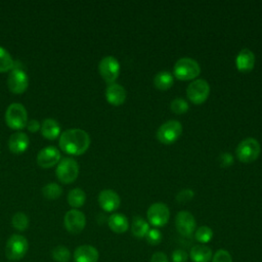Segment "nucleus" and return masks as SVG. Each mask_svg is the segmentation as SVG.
I'll return each instance as SVG.
<instances>
[{
  "mask_svg": "<svg viewBox=\"0 0 262 262\" xmlns=\"http://www.w3.org/2000/svg\"><path fill=\"white\" fill-rule=\"evenodd\" d=\"M58 144L61 150L69 155L84 154L90 145V136L83 129L71 128L59 135Z\"/></svg>",
  "mask_w": 262,
  "mask_h": 262,
  "instance_id": "nucleus-1",
  "label": "nucleus"
},
{
  "mask_svg": "<svg viewBox=\"0 0 262 262\" xmlns=\"http://www.w3.org/2000/svg\"><path fill=\"white\" fill-rule=\"evenodd\" d=\"M6 125L13 130H20L28 123V113L26 107L19 102H13L8 105L5 112Z\"/></svg>",
  "mask_w": 262,
  "mask_h": 262,
  "instance_id": "nucleus-2",
  "label": "nucleus"
},
{
  "mask_svg": "<svg viewBox=\"0 0 262 262\" xmlns=\"http://www.w3.org/2000/svg\"><path fill=\"white\" fill-rule=\"evenodd\" d=\"M201 72V67L199 62L190 57L179 58L173 69L174 76L179 80H191L199 76Z\"/></svg>",
  "mask_w": 262,
  "mask_h": 262,
  "instance_id": "nucleus-3",
  "label": "nucleus"
},
{
  "mask_svg": "<svg viewBox=\"0 0 262 262\" xmlns=\"http://www.w3.org/2000/svg\"><path fill=\"white\" fill-rule=\"evenodd\" d=\"M28 249V241L24 235L12 234L6 242L5 255L9 260H20L26 256Z\"/></svg>",
  "mask_w": 262,
  "mask_h": 262,
  "instance_id": "nucleus-4",
  "label": "nucleus"
},
{
  "mask_svg": "<svg viewBox=\"0 0 262 262\" xmlns=\"http://www.w3.org/2000/svg\"><path fill=\"white\" fill-rule=\"evenodd\" d=\"M260 143L253 137L243 139L236 146V157L243 163H251L260 155Z\"/></svg>",
  "mask_w": 262,
  "mask_h": 262,
  "instance_id": "nucleus-5",
  "label": "nucleus"
},
{
  "mask_svg": "<svg viewBox=\"0 0 262 262\" xmlns=\"http://www.w3.org/2000/svg\"><path fill=\"white\" fill-rule=\"evenodd\" d=\"M79 174V165L76 160L72 158H64L60 160L55 169L57 179L66 184L74 182Z\"/></svg>",
  "mask_w": 262,
  "mask_h": 262,
  "instance_id": "nucleus-6",
  "label": "nucleus"
},
{
  "mask_svg": "<svg viewBox=\"0 0 262 262\" xmlns=\"http://www.w3.org/2000/svg\"><path fill=\"white\" fill-rule=\"evenodd\" d=\"M182 133V125L177 120H169L163 123L158 131L157 137L163 143H172L178 139Z\"/></svg>",
  "mask_w": 262,
  "mask_h": 262,
  "instance_id": "nucleus-7",
  "label": "nucleus"
},
{
  "mask_svg": "<svg viewBox=\"0 0 262 262\" xmlns=\"http://www.w3.org/2000/svg\"><path fill=\"white\" fill-rule=\"evenodd\" d=\"M98 71L102 79L108 83H115L120 73V63L113 55L102 57L98 63Z\"/></svg>",
  "mask_w": 262,
  "mask_h": 262,
  "instance_id": "nucleus-8",
  "label": "nucleus"
},
{
  "mask_svg": "<svg viewBox=\"0 0 262 262\" xmlns=\"http://www.w3.org/2000/svg\"><path fill=\"white\" fill-rule=\"evenodd\" d=\"M210 93V85L205 79H195L186 88V94L193 103L204 102Z\"/></svg>",
  "mask_w": 262,
  "mask_h": 262,
  "instance_id": "nucleus-9",
  "label": "nucleus"
},
{
  "mask_svg": "<svg viewBox=\"0 0 262 262\" xmlns=\"http://www.w3.org/2000/svg\"><path fill=\"white\" fill-rule=\"evenodd\" d=\"M149 223L156 227L164 226L170 217V211L166 204L158 202L149 206L146 212Z\"/></svg>",
  "mask_w": 262,
  "mask_h": 262,
  "instance_id": "nucleus-10",
  "label": "nucleus"
},
{
  "mask_svg": "<svg viewBox=\"0 0 262 262\" xmlns=\"http://www.w3.org/2000/svg\"><path fill=\"white\" fill-rule=\"evenodd\" d=\"M29 86V78L26 72L19 68H13L7 77V87L15 94L24 93Z\"/></svg>",
  "mask_w": 262,
  "mask_h": 262,
  "instance_id": "nucleus-11",
  "label": "nucleus"
},
{
  "mask_svg": "<svg viewBox=\"0 0 262 262\" xmlns=\"http://www.w3.org/2000/svg\"><path fill=\"white\" fill-rule=\"evenodd\" d=\"M63 225L70 233L78 234L85 228L86 217L81 211L72 209L66 213L63 217Z\"/></svg>",
  "mask_w": 262,
  "mask_h": 262,
  "instance_id": "nucleus-12",
  "label": "nucleus"
},
{
  "mask_svg": "<svg viewBox=\"0 0 262 262\" xmlns=\"http://www.w3.org/2000/svg\"><path fill=\"white\" fill-rule=\"evenodd\" d=\"M175 226L177 231L184 236H190L196 227V222L193 215L188 211H180L175 218Z\"/></svg>",
  "mask_w": 262,
  "mask_h": 262,
  "instance_id": "nucleus-13",
  "label": "nucleus"
},
{
  "mask_svg": "<svg viewBox=\"0 0 262 262\" xmlns=\"http://www.w3.org/2000/svg\"><path fill=\"white\" fill-rule=\"evenodd\" d=\"M60 160V152L59 150L53 146H45L39 150L37 155V163L42 168H50L54 165L58 164Z\"/></svg>",
  "mask_w": 262,
  "mask_h": 262,
  "instance_id": "nucleus-14",
  "label": "nucleus"
},
{
  "mask_svg": "<svg viewBox=\"0 0 262 262\" xmlns=\"http://www.w3.org/2000/svg\"><path fill=\"white\" fill-rule=\"evenodd\" d=\"M98 204L105 212L117 210L121 204L119 194L112 189H103L98 194Z\"/></svg>",
  "mask_w": 262,
  "mask_h": 262,
  "instance_id": "nucleus-15",
  "label": "nucleus"
},
{
  "mask_svg": "<svg viewBox=\"0 0 262 262\" xmlns=\"http://www.w3.org/2000/svg\"><path fill=\"white\" fill-rule=\"evenodd\" d=\"M30 145L29 136L21 131L12 133L8 139V147L13 154H21L28 149Z\"/></svg>",
  "mask_w": 262,
  "mask_h": 262,
  "instance_id": "nucleus-16",
  "label": "nucleus"
},
{
  "mask_svg": "<svg viewBox=\"0 0 262 262\" xmlns=\"http://www.w3.org/2000/svg\"><path fill=\"white\" fill-rule=\"evenodd\" d=\"M99 253L93 246L83 245L78 247L74 252L75 262H97Z\"/></svg>",
  "mask_w": 262,
  "mask_h": 262,
  "instance_id": "nucleus-17",
  "label": "nucleus"
},
{
  "mask_svg": "<svg viewBox=\"0 0 262 262\" xmlns=\"http://www.w3.org/2000/svg\"><path fill=\"white\" fill-rule=\"evenodd\" d=\"M105 97L111 104L120 105L126 99V90L122 85L118 83L108 84L105 89Z\"/></svg>",
  "mask_w": 262,
  "mask_h": 262,
  "instance_id": "nucleus-18",
  "label": "nucleus"
},
{
  "mask_svg": "<svg viewBox=\"0 0 262 262\" xmlns=\"http://www.w3.org/2000/svg\"><path fill=\"white\" fill-rule=\"evenodd\" d=\"M235 64L238 71L249 72L254 68L255 64V54L249 48H243L236 55Z\"/></svg>",
  "mask_w": 262,
  "mask_h": 262,
  "instance_id": "nucleus-19",
  "label": "nucleus"
},
{
  "mask_svg": "<svg viewBox=\"0 0 262 262\" xmlns=\"http://www.w3.org/2000/svg\"><path fill=\"white\" fill-rule=\"evenodd\" d=\"M41 134L49 140H54L60 135V126L54 119L47 118L41 124Z\"/></svg>",
  "mask_w": 262,
  "mask_h": 262,
  "instance_id": "nucleus-20",
  "label": "nucleus"
},
{
  "mask_svg": "<svg viewBox=\"0 0 262 262\" xmlns=\"http://www.w3.org/2000/svg\"><path fill=\"white\" fill-rule=\"evenodd\" d=\"M107 224L110 228L116 233H123L129 227V222L127 217L121 213H114L107 219Z\"/></svg>",
  "mask_w": 262,
  "mask_h": 262,
  "instance_id": "nucleus-21",
  "label": "nucleus"
},
{
  "mask_svg": "<svg viewBox=\"0 0 262 262\" xmlns=\"http://www.w3.org/2000/svg\"><path fill=\"white\" fill-rule=\"evenodd\" d=\"M212 257V250L202 244L193 246L189 252V258L193 262H209Z\"/></svg>",
  "mask_w": 262,
  "mask_h": 262,
  "instance_id": "nucleus-22",
  "label": "nucleus"
},
{
  "mask_svg": "<svg viewBox=\"0 0 262 262\" xmlns=\"http://www.w3.org/2000/svg\"><path fill=\"white\" fill-rule=\"evenodd\" d=\"M174 82V76L169 71H161L154 78L155 86L160 90L169 89Z\"/></svg>",
  "mask_w": 262,
  "mask_h": 262,
  "instance_id": "nucleus-23",
  "label": "nucleus"
},
{
  "mask_svg": "<svg viewBox=\"0 0 262 262\" xmlns=\"http://www.w3.org/2000/svg\"><path fill=\"white\" fill-rule=\"evenodd\" d=\"M148 230H149V225L142 217L135 216L133 218L132 224H131V231L134 236L138 238L143 237L146 235Z\"/></svg>",
  "mask_w": 262,
  "mask_h": 262,
  "instance_id": "nucleus-24",
  "label": "nucleus"
},
{
  "mask_svg": "<svg viewBox=\"0 0 262 262\" xmlns=\"http://www.w3.org/2000/svg\"><path fill=\"white\" fill-rule=\"evenodd\" d=\"M85 201H86V194L84 190L79 187L71 189L68 193V203L74 209L82 207Z\"/></svg>",
  "mask_w": 262,
  "mask_h": 262,
  "instance_id": "nucleus-25",
  "label": "nucleus"
},
{
  "mask_svg": "<svg viewBox=\"0 0 262 262\" xmlns=\"http://www.w3.org/2000/svg\"><path fill=\"white\" fill-rule=\"evenodd\" d=\"M61 193H62L61 186L54 182L47 183L42 188V194L47 200H56L61 195Z\"/></svg>",
  "mask_w": 262,
  "mask_h": 262,
  "instance_id": "nucleus-26",
  "label": "nucleus"
},
{
  "mask_svg": "<svg viewBox=\"0 0 262 262\" xmlns=\"http://www.w3.org/2000/svg\"><path fill=\"white\" fill-rule=\"evenodd\" d=\"M14 60L12 59L10 53L2 46H0V72H8L13 69Z\"/></svg>",
  "mask_w": 262,
  "mask_h": 262,
  "instance_id": "nucleus-27",
  "label": "nucleus"
},
{
  "mask_svg": "<svg viewBox=\"0 0 262 262\" xmlns=\"http://www.w3.org/2000/svg\"><path fill=\"white\" fill-rule=\"evenodd\" d=\"M11 223L15 229H17L19 231H24L29 226V218L25 213L17 212L12 216Z\"/></svg>",
  "mask_w": 262,
  "mask_h": 262,
  "instance_id": "nucleus-28",
  "label": "nucleus"
},
{
  "mask_svg": "<svg viewBox=\"0 0 262 262\" xmlns=\"http://www.w3.org/2000/svg\"><path fill=\"white\" fill-rule=\"evenodd\" d=\"M51 256L56 262H69L71 259V252L63 246H57L52 250Z\"/></svg>",
  "mask_w": 262,
  "mask_h": 262,
  "instance_id": "nucleus-29",
  "label": "nucleus"
},
{
  "mask_svg": "<svg viewBox=\"0 0 262 262\" xmlns=\"http://www.w3.org/2000/svg\"><path fill=\"white\" fill-rule=\"evenodd\" d=\"M194 237L198 242H200L202 245L209 243L212 237H213V231L209 226L202 225L200 226L195 232H194Z\"/></svg>",
  "mask_w": 262,
  "mask_h": 262,
  "instance_id": "nucleus-30",
  "label": "nucleus"
},
{
  "mask_svg": "<svg viewBox=\"0 0 262 262\" xmlns=\"http://www.w3.org/2000/svg\"><path fill=\"white\" fill-rule=\"evenodd\" d=\"M170 107L173 113H175L177 115H181V114H184L185 112H187L188 103L184 98L176 97L171 101Z\"/></svg>",
  "mask_w": 262,
  "mask_h": 262,
  "instance_id": "nucleus-31",
  "label": "nucleus"
},
{
  "mask_svg": "<svg viewBox=\"0 0 262 262\" xmlns=\"http://www.w3.org/2000/svg\"><path fill=\"white\" fill-rule=\"evenodd\" d=\"M146 242L151 245V246H157L161 243L162 241V233L159 229L157 228H149V230L147 231L146 235H145Z\"/></svg>",
  "mask_w": 262,
  "mask_h": 262,
  "instance_id": "nucleus-32",
  "label": "nucleus"
},
{
  "mask_svg": "<svg viewBox=\"0 0 262 262\" xmlns=\"http://www.w3.org/2000/svg\"><path fill=\"white\" fill-rule=\"evenodd\" d=\"M212 262H232V257L228 251L220 249L212 257Z\"/></svg>",
  "mask_w": 262,
  "mask_h": 262,
  "instance_id": "nucleus-33",
  "label": "nucleus"
},
{
  "mask_svg": "<svg viewBox=\"0 0 262 262\" xmlns=\"http://www.w3.org/2000/svg\"><path fill=\"white\" fill-rule=\"evenodd\" d=\"M194 195V192L193 190L189 189V188H184L182 190H180L177 195H176V201L178 203H186L188 201H190Z\"/></svg>",
  "mask_w": 262,
  "mask_h": 262,
  "instance_id": "nucleus-34",
  "label": "nucleus"
},
{
  "mask_svg": "<svg viewBox=\"0 0 262 262\" xmlns=\"http://www.w3.org/2000/svg\"><path fill=\"white\" fill-rule=\"evenodd\" d=\"M188 255L182 249H176L172 253V261L173 262H187Z\"/></svg>",
  "mask_w": 262,
  "mask_h": 262,
  "instance_id": "nucleus-35",
  "label": "nucleus"
},
{
  "mask_svg": "<svg viewBox=\"0 0 262 262\" xmlns=\"http://www.w3.org/2000/svg\"><path fill=\"white\" fill-rule=\"evenodd\" d=\"M218 161L221 166H229L233 162V157L230 152H222L220 154Z\"/></svg>",
  "mask_w": 262,
  "mask_h": 262,
  "instance_id": "nucleus-36",
  "label": "nucleus"
},
{
  "mask_svg": "<svg viewBox=\"0 0 262 262\" xmlns=\"http://www.w3.org/2000/svg\"><path fill=\"white\" fill-rule=\"evenodd\" d=\"M26 127H27V129H28L30 132H33V133H34V132H37V131L40 130L41 124H40V122H39L38 120L32 119V120L28 121Z\"/></svg>",
  "mask_w": 262,
  "mask_h": 262,
  "instance_id": "nucleus-37",
  "label": "nucleus"
},
{
  "mask_svg": "<svg viewBox=\"0 0 262 262\" xmlns=\"http://www.w3.org/2000/svg\"><path fill=\"white\" fill-rule=\"evenodd\" d=\"M150 262H169L168 257L165 253L163 252H156L151 258H150Z\"/></svg>",
  "mask_w": 262,
  "mask_h": 262,
  "instance_id": "nucleus-38",
  "label": "nucleus"
}]
</instances>
